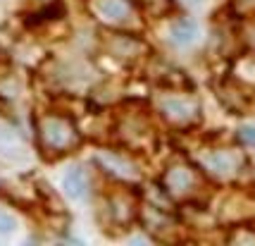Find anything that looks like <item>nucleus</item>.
Listing matches in <instances>:
<instances>
[{"label":"nucleus","mask_w":255,"mask_h":246,"mask_svg":"<svg viewBox=\"0 0 255 246\" xmlns=\"http://www.w3.org/2000/svg\"><path fill=\"white\" fill-rule=\"evenodd\" d=\"M98 163H103L105 170H110V172L120 175V177H131L133 175L131 165H129L127 160H122V158H117V156H103V158H98Z\"/></svg>","instance_id":"nucleus-9"},{"label":"nucleus","mask_w":255,"mask_h":246,"mask_svg":"<svg viewBox=\"0 0 255 246\" xmlns=\"http://www.w3.org/2000/svg\"><path fill=\"white\" fill-rule=\"evenodd\" d=\"M38 141L43 146V151L53 156H62L74 151L81 141L77 132V124L65 115H43L38 120Z\"/></svg>","instance_id":"nucleus-1"},{"label":"nucleus","mask_w":255,"mask_h":246,"mask_svg":"<svg viewBox=\"0 0 255 246\" xmlns=\"http://www.w3.org/2000/svg\"><path fill=\"white\" fill-rule=\"evenodd\" d=\"M239 139H241L246 146H255V124H244V127L239 129Z\"/></svg>","instance_id":"nucleus-13"},{"label":"nucleus","mask_w":255,"mask_h":246,"mask_svg":"<svg viewBox=\"0 0 255 246\" xmlns=\"http://www.w3.org/2000/svg\"><path fill=\"white\" fill-rule=\"evenodd\" d=\"M91 7L98 17H103V19H108L112 24L129 22L133 14L131 0H91Z\"/></svg>","instance_id":"nucleus-4"},{"label":"nucleus","mask_w":255,"mask_h":246,"mask_svg":"<svg viewBox=\"0 0 255 246\" xmlns=\"http://www.w3.org/2000/svg\"><path fill=\"white\" fill-rule=\"evenodd\" d=\"M0 151L2 153H12V156H19V151H22L17 136L12 134L10 129H5L2 124H0Z\"/></svg>","instance_id":"nucleus-10"},{"label":"nucleus","mask_w":255,"mask_h":246,"mask_svg":"<svg viewBox=\"0 0 255 246\" xmlns=\"http://www.w3.org/2000/svg\"><path fill=\"white\" fill-rule=\"evenodd\" d=\"M232 5L244 17H255V0H232Z\"/></svg>","instance_id":"nucleus-11"},{"label":"nucleus","mask_w":255,"mask_h":246,"mask_svg":"<svg viewBox=\"0 0 255 246\" xmlns=\"http://www.w3.org/2000/svg\"><path fill=\"white\" fill-rule=\"evenodd\" d=\"M62 189L69 199H84L89 194V177L81 168H72L62 177Z\"/></svg>","instance_id":"nucleus-6"},{"label":"nucleus","mask_w":255,"mask_h":246,"mask_svg":"<svg viewBox=\"0 0 255 246\" xmlns=\"http://www.w3.org/2000/svg\"><path fill=\"white\" fill-rule=\"evenodd\" d=\"M143 48V41H138L129 34H112L110 38V53L117 57H136Z\"/></svg>","instance_id":"nucleus-7"},{"label":"nucleus","mask_w":255,"mask_h":246,"mask_svg":"<svg viewBox=\"0 0 255 246\" xmlns=\"http://www.w3.org/2000/svg\"><path fill=\"white\" fill-rule=\"evenodd\" d=\"M205 168H210L212 172H217V175H227V172H232L234 170L232 153H227V151H215V153H210V156L205 158Z\"/></svg>","instance_id":"nucleus-8"},{"label":"nucleus","mask_w":255,"mask_h":246,"mask_svg":"<svg viewBox=\"0 0 255 246\" xmlns=\"http://www.w3.org/2000/svg\"><path fill=\"white\" fill-rule=\"evenodd\" d=\"M162 184L169 196H189L198 187V172L189 165H172L167 168Z\"/></svg>","instance_id":"nucleus-3"},{"label":"nucleus","mask_w":255,"mask_h":246,"mask_svg":"<svg viewBox=\"0 0 255 246\" xmlns=\"http://www.w3.org/2000/svg\"><path fill=\"white\" fill-rule=\"evenodd\" d=\"M160 112L174 127H191L200 120V105L191 98H177V96L165 98L160 103Z\"/></svg>","instance_id":"nucleus-2"},{"label":"nucleus","mask_w":255,"mask_h":246,"mask_svg":"<svg viewBox=\"0 0 255 246\" xmlns=\"http://www.w3.org/2000/svg\"><path fill=\"white\" fill-rule=\"evenodd\" d=\"M196 36H198V24L189 17L174 19L169 26V41L174 45H189L196 41Z\"/></svg>","instance_id":"nucleus-5"},{"label":"nucleus","mask_w":255,"mask_h":246,"mask_svg":"<svg viewBox=\"0 0 255 246\" xmlns=\"http://www.w3.org/2000/svg\"><path fill=\"white\" fill-rule=\"evenodd\" d=\"M17 227V220L12 218L7 211H0V235H10Z\"/></svg>","instance_id":"nucleus-12"}]
</instances>
